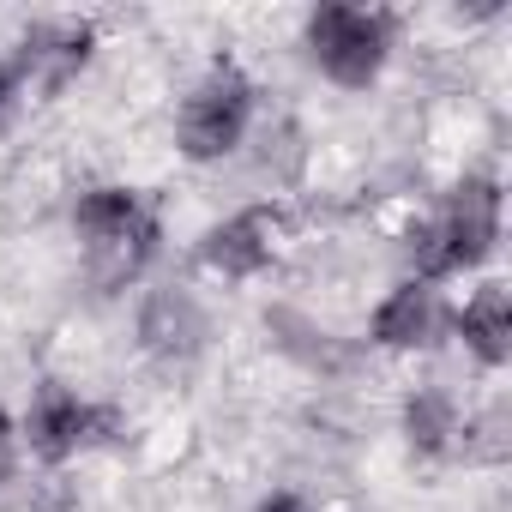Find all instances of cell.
I'll use <instances>...</instances> for the list:
<instances>
[{
    "mask_svg": "<svg viewBox=\"0 0 512 512\" xmlns=\"http://www.w3.org/2000/svg\"><path fill=\"white\" fill-rule=\"evenodd\" d=\"M308 49H314V67L344 85V91H362L380 79L386 67V49H392V19L374 13V7H320L308 19Z\"/></svg>",
    "mask_w": 512,
    "mask_h": 512,
    "instance_id": "277c9868",
    "label": "cell"
},
{
    "mask_svg": "<svg viewBox=\"0 0 512 512\" xmlns=\"http://www.w3.org/2000/svg\"><path fill=\"white\" fill-rule=\"evenodd\" d=\"M91 43H97V31H91V25H79V19H43V25H31V31H25V43H19V55H13L19 85L61 91V85L91 61Z\"/></svg>",
    "mask_w": 512,
    "mask_h": 512,
    "instance_id": "52a82bcc",
    "label": "cell"
},
{
    "mask_svg": "<svg viewBox=\"0 0 512 512\" xmlns=\"http://www.w3.org/2000/svg\"><path fill=\"white\" fill-rule=\"evenodd\" d=\"M374 344H386V350H422V344H434L440 338V296H434V284H398L380 308H374Z\"/></svg>",
    "mask_w": 512,
    "mask_h": 512,
    "instance_id": "ba28073f",
    "label": "cell"
},
{
    "mask_svg": "<svg viewBox=\"0 0 512 512\" xmlns=\"http://www.w3.org/2000/svg\"><path fill=\"white\" fill-rule=\"evenodd\" d=\"M19 91H25V85H19V67H13V61H0V115L13 109V97H19Z\"/></svg>",
    "mask_w": 512,
    "mask_h": 512,
    "instance_id": "4fadbf2b",
    "label": "cell"
},
{
    "mask_svg": "<svg viewBox=\"0 0 512 512\" xmlns=\"http://www.w3.org/2000/svg\"><path fill=\"white\" fill-rule=\"evenodd\" d=\"M109 428H115V410H97V404H85L67 386H43L31 416H25V440H31V452L43 464H67L79 446L103 440Z\"/></svg>",
    "mask_w": 512,
    "mask_h": 512,
    "instance_id": "5b68a950",
    "label": "cell"
},
{
    "mask_svg": "<svg viewBox=\"0 0 512 512\" xmlns=\"http://www.w3.org/2000/svg\"><path fill=\"white\" fill-rule=\"evenodd\" d=\"M13 470V422H7V410H0V476Z\"/></svg>",
    "mask_w": 512,
    "mask_h": 512,
    "instance_id": "9a60e30c",
    "label": "cell"
},
{
    "mask_svg": "<svg viewBox=\"0 0 512 512\" xmlns=\"http://www.w3.org/2000/svg\"><path fill=\"white\" fill-rule=\"evenodd\" d=\"M253 127V79L235 67V61H217L187 97H181V115H175V145L193 157V163H211V157H229Z\"/></svg>",
    "mask_w": 512,
    "mask_h": 512,
    "instance_id": "3957f363",
    "label": "cell"
},
{
    "mask_svg": "<svg viewBox=\"0 0 512 512\" xmlns=\"http://www.w3.org/2000/svg\"><path fill=\"white\" fill-rule=\"evenodd\" d=\"M404 434H410L416 452L446 458V452H458V446L470 440V422L458 416V404H452L446 392L422 386V392H410V404H404Z\"/></svg>",
    "mask_w": 512,
    "mask_h": 512,
    "instance_id": "8fae6325",
    "label": "cell"
},
{
    "mask_svg": "<svg viewBox=\"0 0 512 512\" xmlns=\"http://www.w3.org/2000/svg\"><path fill=\"white\" fill-rule=\"evenodd\" d=\"M139 338H145V350H157L169 362H187L205 344V314L187 290H157L139 308Z\"/></svg>",
    "mask_w": 512,
    "mask_h": 512,
    "instance_id": "9c48e42d",
    "label": "cell"
},
{
    "mask_svg": "<svg viewBox=\"0 0 512 512\" xmlns=\"http://www.w3.org/2000/svg\"><path fill=\"white\" fill-rule=\"evenodd\" d=\"M458 338H464V350H476L488 368H500V362L512 356V296H506V284H482V290L464 302Z\"/></svg>",
    "mask_w": 512,
    "mask_h": 512,
    "instance_id": "30bf717a",
    "label": "cell"
},
{
    "mask_svg": "<svg viewBox=\"0 0 512 512\" xmlns=\"http://www.w3.org/2000/svg\"><path fill=\"white\" fill-rule=\"evenodd\" d=\"M500 241V187L488 175H470L446 211L434 223H416L410 229V260H416V284H434V278H452V272H470L482 266Z\"/></svg>",
    "mask_w": 512,
    "mask_h": 512,
    "instance_id": "7a4b0ae2",
    "label": "cell"
},
{
    "mask_svg": "<svg viewBox=\"0 0 512 512\" xmlns=\"http://www.w3.org/2000/svg\"><path fill=\"white\" fill-rule=\"evenodd\" d=\"M278 229L284 217L272 205H247L235 217H223L205 241H199V260L223 278H253V272H266L272 266V253H278Z\"/></svg>",
    "mask_w": 512,
    "mask_h": 512,
    "instance_id": "8992f818",
    "label": "cell"
},
{
    "mask_svg": "<svg viewBox=\"0 0 512 512\" xmlns=\"http://www.w3.org/2000/svg\"><path fill=\"white\" fill-rule=\"evenodd\" d=\"M260 512H308V500L302 494H272V500H260Z\"/></svg>",
    "mask_w": 512,
    "mask_h": 512,
    "instance_id": "5bb4252c",
    "label": "cell"
},
{
    "mask_svg": "<svg viewBox=\"0 0 512 512\" xmlns=\"http://www.w3.org/2000/svg\"><path fill=\"white\" fill-rule=\"evenodd\" d=\"M31 512H79V488L67 476H43L31 488Z\"/></svg>",
    "mask_w": 512,
    "mask_h": 512,
    "instance_id": "7c38bea8",
    "label": "cell"
},
{
    "mask_svg": "<svg viewBox=\"0 0 512 512\" xmlns=\"http://www.w3.org/2000/svg\"><path fill=\"white\" fill-rule=\"evenodd\" d=\"M73 223H79V241H85V272L103 296L127 290L157 253V205L139 193V187H91L79 193L73 205Z\"/></svg>",
    "mask_w": 512,
    "mask_h": 512,
    "instance_id": "6da1fadb",
    "label": "cell"
}]
</instances>
